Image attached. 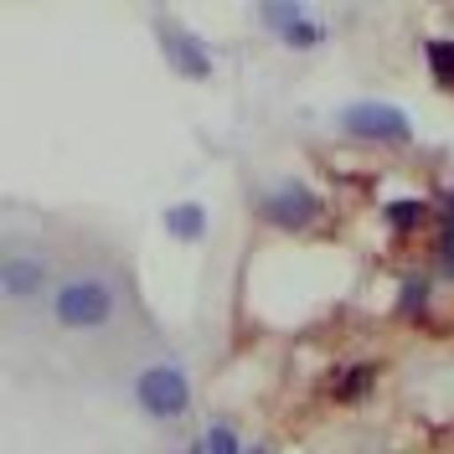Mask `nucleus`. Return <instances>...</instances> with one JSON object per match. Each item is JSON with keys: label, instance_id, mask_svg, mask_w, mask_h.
<instances>
[{"label": "nucleus", "instance_id": "f257e3e1", "mask_svg": "<svg viewBox=\"0 0 454 454\" xmlns=\"http://www.w3.org/2000/svg\"><path fill=\"white\" fill-rule=\"evenodd\" d=\"M52 315H57L62 331L93 336V331L114 325V315H119V289H114L109 274H98V269H78V274L57 279Z\"/></svg>", "mask_w": 454, "mask_h": 454}, {"label": "nucleus", "instance_id": "f03ea898", "mask_svg": "<svg viewBox=\"0 0 454 454\" xmlns=\"http://www.w3.org/2000/svg\"><path fill=\"white\" fill-rule=\"evenodd\" d=\"M135 403H140L145 419L176 424V419L192 413V382H186V372L176 367V362H150L135 377Z\"/></svg>", "mask_w": 454, "mask_h": 454}, {"label": "nucleus", "instance_id": "7ed1b4c3", "mask_svg": "<svg viewBox=\"0 0 454 454\" xmlns=\"http://www.w3.org/2000/svg\"><path fill=\"white\" fill-rule=\"evenodd\" d=\"M340 129L351 140H372V145H408L413 140V119L397 104H351L340 109Z\"/></svg>", "mask_w": 454, "mask_h": 454}, {"label": "nucleus", "instance_id": "20e7f679", "mask_svg": "<svg viewBox=\"0 0 454 454\" xmlns=\"http://www.w3.org/2000/svg\"><path fill=\"white\" fill-rule=\"evenodd\" d=\"M320 207H325V201L315 197L305 181H279V186H269V192L258 197L263 223H274L279 232H305V227L320 217Z\"/></svg>", "mask_w": 454, "mask_h": 454}, {"label": "nucleus", "instance_id": "39448f33", "mask_svg": "<svg viewBox=\"0 0 454 454\" xmlns=\"http://www.w3.org/2000/svg\"><path fill=\"white\" fill-rule=\"evenodd\" d=\"M47 284H52V269H47V258L36 254V248H11L5 254V263H0V289H5L11 305L36 300Z\"/></svg>", "mask_w": 454, "mask_h": 454}, {"label": "nucleus", "instance_id": "423d86ee", "mask_svg": "<svg viewBox=\"0 0 454 454\" xmlns=\"http://www.w3.org/2000/svg\"><path fill=\"white\" fill-rule=\"evenodd\" d=\"M160 52L170 57V67H176L181 78H192V83L212 78V52L201 47V36H192V31H181V27H170V21H160Z\"/></svg>", "mask_w": 454, "mask_h": 454}, {"label": "nucleus", "instance_id": "0eeeda50", "mask_svg": "<svg viewBox=\"0 0 454 454\" xmlns=\"http://www.w3.org/2000/svg\"><path fill=\"white\" fill-rule=\"evenodd\" d=\"M258 16H263V27H274V36H279L284 47H294V52H305V47H315V42L325 36V31L305 16V5H294V0H289V5H263Z\"/></svg>", "mask_w": 454, "mask_h": 454}, {"label": "nucleus", "instance_id": "6e6552de", "mask_svg": "<svg viewBox=\"0 0 454 454\" xmlns=\"http://www.w3.org/2000/svg\"><path fill=\"white\" fill-rule=\"evenodd\" d=\"M166 232L170 238H181V243H201V232H207V212H201V201H181V207H170L166 212Z\"/></svg>", "mask_w": 454, "mask_h": 454}, {"label": "nucleus", "instance_id": "1a4fd4ad", "mask_svg": "<svg viewBox=\"0 0 454 454\" xmlns=\"http://www.w3.org/2000/svg\"><path fill=\"white\" fill-rule=\"evenodd\" d=\"M377 382V362H351V367L340 372L336 382H331V397H340V403H351V397H362Z\"/></svg>", "mask_w": 454, "mask_h": 454}, {"label": "nucleus", "instance_id": "9d476101", "mask_svg": "<svg viewBox=\"0 0 454 454\" xmlns=\"http://www.w3.org/2000/svg\"><path fill=\"white\" fill-rule=\"evenodd\" d=\"M424 217H428V201H419V197H403V201H393V207H387V223H393L397 232H403V227L413 232Z\"/></svg>", "mask_w": 454, "mask_h": 454}, {"label": "nucleus", "instance_id": "9b49d317", "mask_svg": "<svg viewBox=\"0 0 454 454\" xmlns=\"http://www.w3.org/2000/svg\"><path fill=\"white\" fill-rule=\"evenodd\" d=\"M201 444H207V454H248L232 424H212V428H207V439H201Z\"/></svg>", "mask_w": 454, "mask_h": 454}, {"label": "nucleus", "instance_id": "f8f14e48", "mask_svg": "<svg viewBox=\"0 0 454 454\" xmlns=\"http://www.w3.org/2000/svg\"><path fill=\"white\" fill-rule=\"evenodd\" d=\"M428 67L444 88H454V42H428Z\"/></svg>", "mask_w": 454, "mask_h": 454}, {"label": "nucleus", "instance_id": "ddd939ff", "mask_svg": "<svg viewBox=\"0 0 454 454\" xmlns=\"http://www.w3.org/2000/svg\"><path fill=\"white\" fill-rule=\"evenodd\" d=\"M397 310H408V315L424 310V279H408V284H403V294H397Z\"/></svg>", "mask_w": 454, "mask_h": 454}, {"label": "nucleus", "instance_id": "4468645a", "mask_svg": "<svg viewBox=\"0 0 454 454\" xmlns=\"http://www.w3.org/2000/svg\"><path fill=\"white\" fill-rule=\"evenodd\" d=\"M439 269L454 279V217L444 223V232H439Z\"/></svg>", "mask_w": 454, "mask_h": 454}, {"label": "nucleus", "instance_id": "2eb2a0df", "mask_svg": "<svg viewBox=\"0 0 454 454\" xmlns=\"http://www.w3.org/2000/svg\"><path fill=\"white\" fill-rule=\"evenodd\" d=\"M444 207H450V217H454V192H450V197H444Z\"/></svg>", "mask_w": 454, "mask_h": 454}, {"label": "nucleus", "instance_id": "dca6fc26", "mask_svg": "<svg viewBox=\"0 0 454 454\" xmlns=\"http://www.w3.org/2000/svg\"><path fill=\"white\" fill-rule=\"evenodd\" d=\"M248 454H274V450H248Z\"/></svg>", "mask_w": 454, "mask_h": 454}]
</instances>
